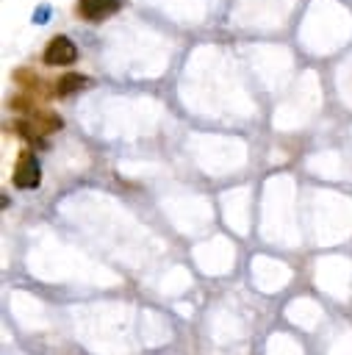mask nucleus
Segmentation results:
<instances>
[{"label": "nucleus", "instance_id": "nucleus-2", "mask_svg": "<svg viewBox=\"0 0 352 355\" xmlns=\"http://www.w3.org/2000/svg\"><path fill=\"white\" fill-rule=\"evenodd\" d=\"M42 61L47 67H67V64H75L78 61V47L69 36H53L42 53Z\"/></svg>", "mask_w": 352, "mask_h": 355}, {"label": "nucleus", "instance_id": "nucleus-6", "mask_svg": "<svg viewBox=\"0 0 352 355\" xmlns=\"http://www.w3.org/2000/svg\"><path fill=\"white\" fill-rule=\"evenodd\" d=\"M14 130H17V136H22L28 144H36V147H42V144H44V136H42V133L28 122V119H17V122H14Z\"/></svg>", "mask_w": 352, "mask_h": 355}, {"label": "nucleus", "instance_id": "nucleus-3", "mask_svg": "<svg viewBox=\"0 0 352 355\" xmlns=\"http://www.w3.org/2000/svg\"><path fill=\"white\" fill-rule=\"evenodd\" d=\"M119 6L122 0H78V14L89 22H100L114 11H119Z\"/></svg>", "mask_w": 352, "mask_h": 355}, {"label": "nucleus", "instance_id": "nucleus-4", "mask_svg": "<svg viewBox=\"0 0 352 355\" xmlns=\"http://www.w3.org/2000/svg\"><path fill=\"white\" fill-rule=\"evenodd\" d=\"M28 122L44 136V133H55V130H61L64 128V119L55 114V111H50V108H33L30 114H28Z\"/></svg>", "mask_w": 352, "mask_h": 355}, {"label": "nucleus", "instance_id": "nucleus-1", "mask_svg": "<svg viewBox=\"0 0 352 355\" xmlns=\"http://www.w3.org/2000/svg\"><path fill=\"white\" fill-rule=\"evenodd\" d=\"M14 186L17 189H36L42 183V166L33 150H22L17 164H14Z\"/></svg>", "mask_w": 352, "mask_h": 355}, {"label": "nucleus", "instance_id": "nucleus-5", "mask_svg": "<svg viewBox=\"0 0 352 355\" xmlns=\"http://www.w3.org/2000/svg\"><path fill=\"white\" fill-rule=\"evenodd\" d=\"M83 86H89V78L80 75V72H64L58 80H55V94L58 97H69L75 92H80Z\"/></svg>", "mask_w": 352, "mask_h": 355}, {"label": "nucleus", "instance_id": "nucleus-7", "mask_svg": "<svg viewBox=\"0 0 352 355\" xmlns=\"http://www.w3.org/2000/svg\"><path fill=\"white\" fill-rule=\"evenodd\" d=\"M14 80H17V83H22L28 92H39V94H47V89H44V80H42V78H36L30 69H19V72H14Z\"/></svg>", "mask_w": 352, "mask_h": 355}]
</instances>
